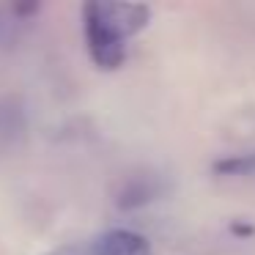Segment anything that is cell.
<instances>
[{
    "mask_svg": "<svg viewBox=\"0 0 255 255\" xmlns=\"http://www.w3.org/2000/svg\"><path fill=\"white\" fill-rule=\"evenodd\" d=\"M214 173L217 176H255V151L220 159L214 165Z\"/></svg>",
    "mask_w": 255,
    "mask_h": 255,
    "instance_id": "5b68a950",
    "label": "cell"
},
{
    "mask_svg": "<svg viewBox=\"0 0 255 255\" xmlns=\"http://www.w3.org/2000/svg\"><path fill=\"white\" fill-rule=\"evenodd\" d=\"M36 6H0V47L14 44L19 36V22L22 14H30Z\"/></svg>",
    "mask_w": 255,
    "mask_h": 255,
    "instance_id": "277c9868",
    "label": "cell"
},
{
    "mask_svg": "<svg viewBox=\"0 0 255 255\" xmlns=\"http://www.w3.org/2000/svg\"><path fill=\"white\" fill-rule=\"evenodd\" d=\"M80 255H154V250L143 233L129 231V228H116V231H105L88 239V242H80Z\"/></svg>",
    "mask_w": 255,
    "mask_h": 255,
    "instance_id": "7a4b0ae2",
    "label": "cell"
},
{
    "mask_svg": "<svg viewBox=\"0 0 255 255\" xmlns=\"http://www.w3.org/2000/svg\"><path fill=\"white\" fill-rule=\"evenodd\" d=\"M25 134V113L14 99H0V145H11Z\"/></svg>",
    "mask_w": 255,
    "mask_h": 255,
    "instance_id": "3957f363",
    "label": "cell"
},
{
    "mask_svg": "<svg viewBox=\"0 0 255 255\" xmlns=\"http://www.w3.org/2000/svg\"><path fill=\"white\" fill-rule=\"evenodd\" d=\"M83 33H85V47H88L91 61L99 69L113 72V69H118L124 63L129 39L105 17L99 0L83 6Z\"/></svg>",
    "mask_w": 255,
    "mask_h": 255,
    "instance_id": "6da1fadb",
    "label": "cell"
},
{
    "mask_svg": "<svg viewBox=\"0 0 255 255\" xmlns=\"http://www.w3.org/2000/svg\"><path fill=\"white\" fill-rule=\"evenodd\" d=\"M44 255H80V242L77 244H63V247L52 250V253H44Z\"/></svg>",
    "mask_w": 255,
    "mask_h": 255,
    "instance_id": "8992f818",
    "label": "cell"
}]
</instances>
